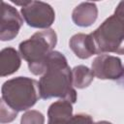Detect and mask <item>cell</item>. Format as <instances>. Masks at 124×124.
Segmentation results:
<instances>
[{
	"label": "cell",
	"instance_id": "obj_1",
	"mask_svg": "<svg viewBox=\"0 0 124 124\" xmlns=\"http://www.w3.org/2000/svg\"><path fill=\"white\" fill-rule=\"evenodd\" d=\"M28 67L32 74L43 75L39 80L42 99L58 97L72 104L77 101V92L73 88L72 70L62 53L53 50L44 59L28 63Z\"/></svg>",
	"mask_w": 124,
	"mask_h": 124
},
{
	"label": "cell",
	"instance_id": "obj_2",
	"mask_svg": "<svg viewBox=\"0 0 124 124\" xmlns=\"http://www.w3.org/2000/svg\"><path fill=\"white\" fill-rule=\"evenodd\" d=\"M1 91V99L16 111L30 108L41 98L39 82L26 77H18L5 81Z\"/></svg>",
	"mask_w": 124,
	"mask_h": 124
},
{
	"label": "cell",
	"instance_id": "obj_3",
	"mask_svg": "<svg viewBox=\"0 0 124 124\" xmlns=\"http://www.w3.org/2000/svg\"><path fill=\"white\" fill-rule=\"evenodd\" d=\"M90 35L94 40L97 54H124V18L113 14Z\"/></svg>",
	"mask_w": 124,
	"mask_h": 124
},
{
	"label": "cell",
	"instance_id": "obj_4",
	"mask_svg": "<svg viewBox=\"0 0 124 124\" xmlns=\"http://www.w3.org/2000/svg\"><path fill=\"white\" fill-rule=\"evenodd\" d=\"M57 43V36L53 29H45L33 34L28 40L18 46L21 57L28 63L38 62L53 51Z\"/></svg>",
	"mask_w": 124,
	"mask_h": 124
},
{
	"label": "cell",
	"instance_id": "obj_5",
	"mask_svg": "<svg viewBox=\"0 0 124 124\" xmlns=\"http://www.w3.org/2000/svg\"><path fill=\"white\" fill-rule=\"evenodd\" d=\"M21 15L26 23L35 28L48 29L55 19L52 7L42 1H29L21 8Z\"/></svg>",
	"mask_w": 124,
	"mask_h": 124
},
{
	"label": "cell",
	"instance_id": "obj_6",
	"mask_svg": "<svg viewBox=\"0 0 124 124\" xmlns=\"http://www.w3.org/2000/svg\"><path fill=\"white\" fill-rule=\"evenodd\" d=\"M47 116V124H94L91 116L87 114L73 115L72 103L66 100H59L51 104Z\"/></svg>",
	"mask_w": 124,
	"mask_h": 124
},
{
	"label": "cell",
	"instance_id": "obj_7",
	"mask_svg": "<svg viewBox=\"0 0 124 124\" xmlns=\"http://www.w3.org/2000/svg\"><path fill=\"white\" fill-rule=\"evenodd\" d=\"M92 72L100 79H117L124 75L121 60L112 55L100 54L92 62Z\"/></svg>",
	"mask_w": 124,
	"mask_h": 124
},
{
	"label": "cell",
	"instance_id": "obj_8",
	"mask_svg": "<svg viewBox=\"0 0 124 124\" xmlns=\"http://www.w3.org/2000/svg\"><path fill=\"white\" fill-rule=\"evenodd\" d=\"M23 24V19L16 8L2 1L1 3V23L0 39L1 41L13 40Z\"/></svg>",
	"mask_w": 124,
	"mask_h": 124
},
{
	"label": "cell",
	"instance_id": "obj_9",
	"mask_svg": "<svg viewBox=\"0 0 124 124\" xmlns=\"http://www.w3.org/2000/svg\"><path fill=\"white\" fill-rule=\"evenodd\" d=\"M69 46L73 52L81 59H86L93 54H97L96 46L90 34L78 33L74 35L70 39Z\"/></svg>",
	"mask_w": 124,
	"mask_h": 124
},
{
	"label": "cell",
	"instance_id": "obj_10",
	"mask_svg": "<svg viewBox=\"0 0 124 124\" xmlns=\"http://www.w3.org/2000/svg\"><path fill=\"white\" fill-rule=\"evenodd\" d=\"M98 16V9L95 3L82 2L78 5L72 14L73 21L81 27L90 26L95 22Z\"/></svg>",
	"mask_w": 124,
	"mask_h": 124
},
{
	"label": "cell",
	"instance_id": "obj_11",
	"mask_svg": "<svg viewBox=\"0 0 124 124\" xmlns=\"http://www.w3.org/2000/svg\"><path fill=\"white\" fill-rule=\"evenodd\" d=\"M20 67V57L13 47H6L0 52V75L6 77L14 74Z\"/></svg>",
	"mask_w": 124,
	"mask_h": 124
},
{
	"label": "cell",
	"instance_id": "obj_12",
	"mask_svg": "<svg viewBox=\"0 0 124 124\" xmlns=\"http://www.w3.org/2000/svg\"><path fill=\"white\" fill-rule=\"evenodd\" d=\"M94 74L92 70L83 65L76 66L72 70V78H73V86L82 89L90 85L93 81Z\"/></svg>",
	"mask_w": 124,
	"mask_h": 124
},
{
	"label": "cell",
	"instance_id": "obj_13",
	"mask_svg": "<svg viewBox=\"0 0 124 124\" xmlns=\"http://www.w3.org/2000/svg\"><path fill=\"white\" fill-rule=\"evenodd\" d=\"M20 124H45V117L38 110H28L21 116Z\"/></svg>",
	"mask_w": 124,
	"mask_h": 124
},
{
	"label": "cell",
	"instance_id": "obj_14",
	"mask_svg": "<svg viewBox=\"0 0 124 124\" xmlns=\"http://www.w3.org/2000/svg\"><path fill=\"white\" fill-rule=\"evenodd\" d=\"M17 112L18 111L12 108L1 99V109H0V122L1 123L12 122L14 119H16Z\"/></svg>",
	"mask_w": 124,
	"mask_h": 124
},
{
	"label": "cell",
	"instance_id": "obj_15",
	"mask_svg": "<svg viewBox=\"0 0 124 124\" xmlns=\"http://www.w3.org/2000/svg\"><path fill=\"white\" fill-rule=\"evenodd\" d=\"M114 15L124 18V1H121L117 5V7H116V9L114 11Z\"/></svg>",
	"mask_w": 124,
	"mask_h": 124
},
{
	"label": "cell",
	"instance_id": "obj_16",
	"mask_svg": "<svg viewBox=\"0 0 124 124\" xmlns=\"http://www.w3.org/2000/svg\"><path fill=\"white\" fill-rule=\"evenodd\" d=\"M94 124H111V123L108 121H99V122H96Z\"/></svg>",
	"mask_w": 124,
	"mask_h": 124
}]
</instances>
